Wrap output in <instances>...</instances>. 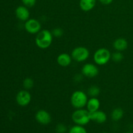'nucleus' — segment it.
<instances>
[{"label": "nucleus", "mask_w": 133, "mask_h": 133, "mask_svg": "<svg viewBox=\"0 0 133 133\" xmlns=\"http://www.w3.org/2000/svg\"><path fill=\"white\" fill-rule=\"evenodd\" d=\"M127 133H133V132H127Z\"/></svg>", "instance_id": "nucleus-25"}, {"label": "nucleus", "mask_w": 133, "mask_h": 133, "mask_svg": "<svg viewBox=\"0 0 133 133\" xmlns=\"http://www.w3.org/2000/svg\"><path fill=\"white\" fill-rule=\"evenodd\" d=\"M71 56L67 53H61L57 57V62L62 67H67L71 62Z\"/></svg>", "instance_id": "nucleus-12"}, {"label": "nucleus", "mask_w": 133, "mask_h": 133, "mask_svg": "<svg viewBox=\"0 0 133 133\" xmlns=\"http://www.w3.org/2000/svg\"><path fill=\"white\" fill-rule=\"evenodd\" d=\"M35 119L38 123L42 125H48L51 122V116L48 111L40 110L36 113Z\"/></svg>", "instance_id": "nucleus-9"}, {"label": "nucleus", "mask_w": 133, "mask_h": 133, "mask_svg": "<svg viewBox=\"0 0 133 133\" xmlns=\"http://www.w3.org/2000/svg\"><path fill=\"white\" fill-rule=\"evenodd\" d=\"M17 103L21 107H25L28 105L31 101V95L28 91L21 90L17 94L16 97Z\"/></svg>", "instance_id": "nucleus-7"}, {"label": "nucleus", "mask_w": 133, "mask_h": 133, "mask_svg": "<svg viewBox=\"0 0 133 133\" xmlns=\"http://www.w3.org/2000/svg\"><path fill=\"white\" fill-rule=\"evenodd\" d=\"M100 93V89L97 86H92L88 90V94L91 97H96Z\"/></svg>", "instance_id": "nucleus-18"}, {"label": "nucleus", "mask_w": 133, "mask_h": 133, "mask_svg": "<svg viewBox=\"0 0 133 133\" xmlns=\"http://www.w3.org/2000/svg\"><path fill=\"white\" fill-rule=\"evenodd\" d=\"M67 131V127L63 123H59L56 126V131L57 133H65Z\"/></svg>", "instance_id": "nucleus-21"}, {"label": "nucleus", "mask_w": 133, "mask_h": 133, "mask_svg": "<svg viewBox=\"0 0 133 133\" xmlns=\"http://www.w3.org/2000/svg\"><path fill=\"white\" fill-rule=\"evenodd\" d=\"M100 107V101L97 97H91L88 100L87 104V110L89 112H94L99 110Z\"/></svg>", "instance_id": "nucleus-13"}, {"label": "nucleus", "mask_w": 133, "mask_h": 133, "mask_svg": "<svg viewBox=\"0 0 133 133\" xmlns=\"http://www.w3.org/2000/svg\"><path fill=\"white\" fill-rule=\"evenodd\" d=\"M88 97L84 92L81 90H77L72 94L71 96V104L75 109H83L87 106Z\"/></svg>", "instance_id": "nucleus-3"}, {"label": "nucleus", "mask_w": 133, "mask_h": 133, "mask_svg": "<svg viewBox=\"0 0 133 133\" xmlns=\"http://www.w3.org/2000/svg\"><path fill=\"white\" fill-rule=\"evenodd\" d=\"M71 58L77 62H82L88 58L90 56L89 50L85 47H77L71 52Z\"/></svg>", "instance_id": "nucleus-5"}, {"label": "nucleus", "mask_w": 133, "mask_h": 133, "mask_svg": "<svg viewBox=\"0 0 133 133\" xmlns=\"http://www.w3.org/2000/svg\"><path fill=\"white\" fill-rule=\"evenodd\" d=\"M71 119L76 125L82 126L86 125L91 121L90 113L87 109H77L71 115Z\"/></svg>", "instance_id": "nucleus-2"}, {"label": "nucleus", "mask_w": 133, "mask_h": 133, "mask_svg": "<svg viewBox=\"0 0 133 133\" xmlns=\"http://www.w3.org/2000/svg\"><path fill=\"white\" fill-rule=\"evenodd\" d=\"M101 4L105 5H109L113 2L114 0H99Z\"/></svg>", "instance_id": "nucleus-24"}, {"label": "nucleus", "mask_w": 133, "mask_h": 133, "mask_svg": "<svg viewBox=\"0 0 133 133\" xmlns=\"http://www.w3.org/2000/svg\"><path fill=\"white\" fill-rule=\"evenodd\" d=\"M23 86L25 90L31 89L34 86V81L31 78H26L23 80Z\"/></svg>", "instance_id": "nucleus-19"}, {"label": "nucleus", "mask_w": 133, "mask_h": 133, "mask_svg": "<svg viewBox=\"0 0 133 133\" xmlns=\"http://www.w3.org/2000/svg\"><path fill=\"white\" fill-rule=\"evenodd\" d=\"M53 36L55 37H61L63 35V30L61 28H55L52 31Z\"/></svg>", "instance_id": "nucleus-22"}, {"label": "nucleus", "mask_w": 133, "mask_h": 133, "mask_svg": "<svg viewBox=\"0 0 133 133\" xmlns=\"http://www.w3.org/2000/svg\"><path fill=\"white\" fill-rule=\"evenodd\" d=\"M81 71L84 76L88 78H94L98 75L99 69L93 64L87 63L83 66Z\"/></svg>", "instance_id": "nucleus-8"}, {"label": "nucleus", "mask_w": 133, "mask_h": 133, "mask_svg": "<svg viewBox=\"0 0 133 133\" xmlns=\"http://www.w3.org/2000/svg\"><path fill=\"white\" fill-rule=\"evenodd\" d=\"M24 6L27 7H32L36 3V0H22Z\"/></svg>", "instance_id": "nucleus-23"}, {"label": "nucleus", "mask_w": 133, "mask_h": 133, "mask_svg": "<svg viewBox=\"0 0 133 133\" xmlns=\"http://www.w3.org/2000/svg\"><path fill=\"white\" fill-rule=\"evenodd\" d=\"M15 14L16 18L22 22H26L29 19L30 12L25 6H18L15 10Z\"/></svg>", "instance_id": "nucleus-10"}, {"label": "nucleus", "mask_w": 133, "mask_h": 133, "mask_svg": "<svg viewBox=\"0 0 133 133\" xmlns=\"http://www.w3.org/2000/svg\"><path fill=\"white\" fill-rule=\"evenodd\" d=\"M113 47L118 51H123L125 50L128 47V42L127 40L123 38H119L114 40L113 43Z\"/></svg>", "instance_id": "nucleus-14"}, {"label": "nucleus", "mask_w": 133, "mask_h": 133, "mask_svg": "<svg viewBox=\"0 0 133 133\" xmlns=\"http://www.w3.org/2000/svg\"><path fill=\"white\" fill-rule=\"evenodd\" d=\"M25 29L26 31L31 34H37L41 31V23L36 19H29L25 23Z\"/></svg>", "instance_id": "nucleus-6"}, {"label": "nucleus", "mask_w": 133, "mask_h": 133, "mask_svg": "<svg viewBox=\"0 0 133 133\" xmlns=\"http://www.w3.org/2000/svg\"><path fill=\"white\" fill-rule=\"evenodd\" d=\"M53 38V34L49 30H41L37 33L35 43L40 49H47L51 45Z\"/></svg>", "instance_id": "nucleus-1"}, {"label": "nucleus", "mask_w": 133, "mask_h": 133, "mask_svg": "<svg viewBox=\"0 0 133 133\" xmlns=\"http://www.w3.org/2000/svg\"><path fill=\"white\" fill-rule=\"evenodd\" d=\"M90 113V119L91 121H94V122L97 123H105L107 119V114L104 112L101 111V110H97L94 112Z\"/></svg>", "instance_id": "nucleus-11"}, {"label": "nucleus", "mask_w": 133, "mask_h": 133, "mask_svg": "<svg viewBox=\"0 0 133 133\" xmlns=\"http://www.w3.org/2000/svg\"><path fill=\"white\" fill-rule=\"evenodd\" d=\"M111 58V53L106 48L97 49L94 55V60L97 65L102 66L107 64Z\"/></svg>", "instance_id": "nucleus-4"}, {"label": "nucleus", "mask_w": 133, "mask_h": 133, "mask_svg": "<svg viewBox=\"0 0 133 133\" xmlns=\"http://www.w3.org/2000/svg\"><path fill=\"white\" fill-rule=\"evenodd\" d=\"M111 58L115 62H119L123 60V55L120 51H117L111 55Z\"/></svg>", "instance_id": "nucleus-20"}, {"label": "nucleus", "mask_w": 133, "mask_h": 133, "mask_svg": "<svg viewBox=\"0 0 133 133\" xmlns=\"http://www.w3.org/2000/svg\"><path fill=\"white\" fill-rule=\"evenodd\" d=\"M96 3V0H80L79 6L83 11L88 12L94 8Z\"/></svg>", "instance_id": "nucleus-15"}, {"label": "nucleus", "mask_w": 133, "mask_h": 133, "mask_svg": "<svg viewBox=\"0 0 133 133\" xmlns=\"http://www.w3.org/2000/svg\"><path fill=\"white\" fill-rule=\"evenodd\" d=\"M123 115H124V111L123 109L121 108H116V109H114L111 113V118L112 120L119 121L123 118Z\"/></svg>", "instance_id": "nucleus-16"}, {"label": "nucleus", "mask_w": 133, "mask_h": 133, "mask_svg": "<svg viewBox=\"0 0 133 133\" xmlns=\"http://www.w3.org/2000/svg\"><path fill=\"white\" fill-rule=\"evenodd\" d=\"M68 133H87V131L83 126L75 125L70 129Z\"/></svg>", "instance_id": "nucleus-17"}]
</instances>
